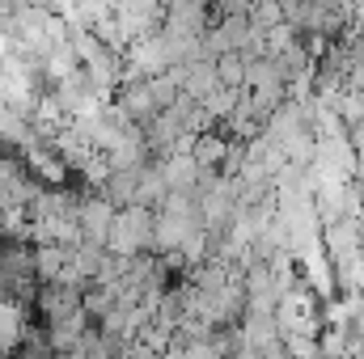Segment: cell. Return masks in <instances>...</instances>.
I'll list each match as a JSON object with an SVG mask.
<instances>
[{
	"instance_id": "obj_1",
	"label": "cell",
	"mask_w": 364,
	"mask_h": 359,
	"mask_svg": "<svg viewBox=\"0 0 364 359\" xmlns=\"http://www.w3.org/2000/svg\"><path fill=\"white\" fill-rule=\"evenodd\" d=\"M106 250L114 254H136V250H153V207L127 203L114 211V224L106 233Z\"/></svg>"
},
{
	"instance_id": "obj_2",
	"label": "cell",
	"mask_w": 364,
	"mask_h": 359,
	"mask_svg": "<svg viewBox=\"0 0 364 359\" xmlns=\"http://www.w3.org/2000/svg\"><path fill=\"white\" fill-rule=\"evenodd\" d=\"M114 203L102 194V190H90V194H81V203H77V224H81V237L85 241H97V245H106V233H110V224H114Z\"/></svg>"
},
{
	"instance_id": "obj_3",
	"label": "cell",
	"mask_w": 364,
	"mask_h": 359,
	"mask_svg": "<svg viewBox=\"0 0 364 359\" xmlns=\"http://www.w3.org/2000/svg\"><path fill=\"white\" fill-rule=\"evenodd\" d=\"M38 309H43L47 326H51V321H64V317L81 313V287L51 279V283H43V292H38Z\"/></svg>"
},
{
	"instance_id": "obj_4",
	"label": "cell",
	"mask_w": 364,
	"mask_h": 359,
	"mask_svg": "<svg viewBox=\"0 0 364 359\" xmlns=\"http://www.w3.org/2000/svg\"><path fill=\"white\" fill-rule=\"evenodd\" d=\"M114 106L132 118V123H149L161 106H157V97L149 89V77H140V81H123L119 85V97H114Z\"/></svg>"
},
{
	"instance_id": "obj_5",
	"label": "cell",
	"mask_w": 364,
	"mask_h": 359,
	"mask_svg": "<svg viewBox=\"0 0 364 359\" xmlns=\"http://www.w3.org/2000/svg\"><path fill=\"white\" fill-rule=\"evenodd\" d=\"M157 165H161V178L170 190H191L195 178H199V165H195V157L191 153H182V148H170V153H161L157 157Z\"/></svg>"
},
{
	"instance_id": "obj_6",
	"label": "cell",
	"mask_w": 364,
	"mask_h": 359,
	"mask_svg": "<svg viewBox=\"0 0 364 359\" xmlns=\"http://www.w3.org/2000/svg\"><path fill=\"white\" fill-rule=\"evenodd\" d=\"M225 148H229V136H225L220 127H208V131H199V136L191 140V157H195L199 170H220Z\"/></svg>"
},
{
	"instance_id": "obj_7",
	"label": "cell",
	"mask_w": 364,
	"mask_h": 359,
	"mask_svg": "<svg viewBox=\"0 0 364 359\" xmlns=\"http://www.w3.org/2000/svg\"><path fill=\"white\" fill-rule=\"evenodd\" d=\"M275 68H279V77L284 81H296V77H314V55H309V47L301 43V34L284 47V51H275L272 55Z\"/></svg>"
},
{
	"instance_id": "obj_8",
	"label": "cell",
	"mask_w": 364,
	"mask_h": 359,
	"mask_svg": "<svg viewBox=\"0 0 364 359\" xmlns=\"http://www.w3.org/2000/svg\"><path fill=\"white\" fill-rule=\"evenodd\" d=\"M212 85H220V81H216V64H212V60H191V64H182V93H191V97L199 101Z\"/></svg>"
},
{
	"instance_id": "obj_9",
	"label": "cell",
	"mask_w": 364,
	"mask_h": 359,
	"mask_svg": "<svg viewBox=\"0 0 364 359\" xmlns=\"http://www.w3.org/2000/svg\"><path fill=\"white\" fill-rule=\"evenodd\" d=\"M136 178H140V170H110L97 190H102L114 207H127V203L136 199Z\"/></svg>"
},
{
	"instance_id": "obj_10",
	"label": "cell",
	"mask_w": 364,
	"mask_h": 359,
	"mask_svg": "<svg viewBox=\"0 0 364 359\" xmlns=\"http://www.w3.org/2000/svg\"><path fill=\"white\" fill-rule=\"evenodd\" d=\"M242 60H246V55H242ZM242 85H246V89H272V85H284V77H279V68H275L272 55H255V60H246Z\"/></svg>"
},
{
	"instance_id": "obj_11",
	"label": "cell",
	"mask_w": 364,
	"mask_h": 359,
	"mask_svg": "<svg viewBox=\"0 0 364 359\" xmlns=\"http://www.w3.org/2000/svg\"><path fill=\"white\" fill-rule=\"evenodd\" d=\"M246 17H250V30L255 34H267L275 21H284V0H250Z\"/></svg>"
},
{
	"instance_id": "obj_12",
	"label": "cell",
	"mask_w": 364,
	"mask_h": 359,
	"mask_svg": "<svg viewBox=\"0 0 364 359\" xmlns=\"http://www.w3.org/2000/svg\"><path fill=\"white\" fill-rule=\"evenodd\" d=\"M212 64H216V81H220V85L242 89V77H246V60H242V51H220Z\"/></svg>"
},
{
	"instance_id": "obj_13",
	"label": "cell",
	"mask_w": 364,
	"mask_h": 359,
	"mask_svg": "<svg viewBox=\"0 0 364 359\" xmlns=\"http://www.w3.org/2000/svg\"><path fill=\"white\" fill-rule=\"evenodd\" d=\"M288 355H318V334H284Z\"/></svg>"
},
{
	"instance_id": "obj_14",
	"label": "cell",
	"mask_w": 364,
	"mask_h": 359,
	"mask_svg": "<svg viewBox=\"0 0 364 359\" xmlns=\"http://www.w3.org/2000/svg\"><path fill=\"white\" fill-rule=\"evenodd\" d=\"M208 127H216V118H212V114H208V110H203V106L195 101V106H191V114L182 118V131H191V136H199V131H208Z\"/></svg>"
}]
</instances>
